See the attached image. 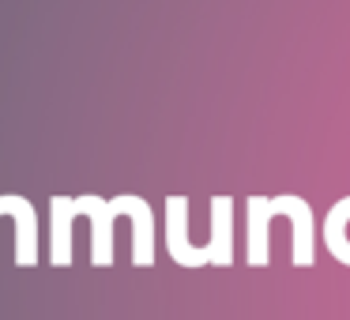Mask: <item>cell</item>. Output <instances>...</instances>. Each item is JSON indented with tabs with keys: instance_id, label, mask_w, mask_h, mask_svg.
I'll return each instance as SVG.
<instances>
[{
	"instance_id": "obj_1",
	"label": "cell",
	"mask_w": 350,
	"mask_h": 320,
	"mask_svg": "<svg viewBox=\"0 0 350 320\" xmlns=\"http://www.w3.org/2000/svg\"><path fill=\"white\" fill-rule=\"evenodd\" d=\"M68 211L91 219V264L109 267L113 264V222H132V264L151 267L154 264V211L139 192H121V196H68Z\"/></svg>"
},
{
	"instance_id": "obj_2",
	"label": "cell",
	"mask_w": 350,
	"mask_h": 320,
	"mask_svg": "<svg viewBox=\"0 0 350 320\" xmlns=\"http://www.w3.org/2000/svg\"><path fill=\"white\" fill-rule=\"evenodd\" d=\"M271 219L290 222V260L297 267L317 264V215L309 200L282 192V196H249L245 200V260L249 267L271 264Z\"/></svg>"
},
{
	"instance_id": "obj_3",
	"label": "cell",
	"mask_w": 350,
	"mask_h": 320,
	"mask_svg": "<svg viewBox=\"0 0 350 320\" xmlns=\"http://www.w3.org/2000/svg\"><path fill=\"white\" fill-rule=\"evenodd\" d=\"M166 249L181 267H196V249L189 237V196H166Z\"/></svg>"
},
{
	"instance_id": "obj_4",
	"label": "cell",
	"mask_w": 350,
	"mask_h": 320,
	"mask_svg": "<svg viewBox=\"0 0 350 320\" xmlns=\"http://www.w3.org/2000/svg\"><path fill=\"white\" fill-rule=\"evenodd\" d=\"M207 249L215 256V267L234 264V200L211 196V230H207Z\"/></svg>"
},
{
	"instance_id": "obj_5",
	"label": "cell",
	"mask_w": 350,
	"mask_h": 320,
	"mask_svg": "<svg viewBox=\"0 0 350 320\" xmlns=\"http://www.w3.org/2000/svg\"><path fill=\"white\" fill-rule=\"evenodd\" d=\"M72 226L76 215L68 211V196L49 200V264L68 267L72 264Z\"/></svg>"
},
{
	"instance_id": "obj_6",
	"label": "cell",
	"mask_w": 350,
	"mask_h": 320,
	"mask_svg": "<svg viewBox=\"0 0 350 320\" xmlns=\"http://www.w3.org/2000/svg\"><path fill=\"white\" fill-rule=\"evenodd\" d=\"M320 234H324V249L332 252V260L350 267V196L332 204V211L324 215V230Z\"/></svg>"
},
{
	"instance_id": "obj_7",
	"label": "cell",
	"mask_w": 350,
	"mask_h": 320,
	"mask_svg": "<svg viewBox=\"0 0 350 320\" xmlns=\"http://www.w3.org/2000/svg\"><path fill=\"white\" fill-rule=\"evenodd\" d=\"M16 204H19V192H4V196H0V219H8Z\"/></svg>"
}]
</instances>
